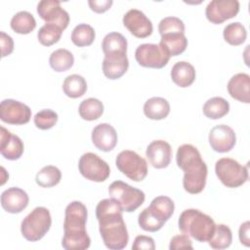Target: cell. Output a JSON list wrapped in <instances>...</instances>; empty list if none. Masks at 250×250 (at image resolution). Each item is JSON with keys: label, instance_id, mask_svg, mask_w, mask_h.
Segmentation results:
<instances>
[{"label": "cell", "instance_id": "cell-37", "mask_svg": "<svg viewBox=\"0 0 250 250\" xmlns=\"http://www.w3.org/2000/svg\"><path fill=\"white\" fill-rule=\"evenodd\" d=\"M58 113L52 109L46 108L38 111L34 116V124L40 130H48L58 122Z\"/></svg>", "mask_w": 250, "mask_h": 250}, {"label": "cell", "instance_id": "cell-44", "mask_svg": "<svg viewBox=\"0 0 250 250\" xmlns=\"http://www.w3.org/2000/svg\"><path fill=\"white\" fill-rule=\"evenodd\" d=\"M249 229H250V223L249 221L244 222L241 224L239 230H238V236L241 244H243L246 247L250 246V235H249Z\"/></svg>", "mask_w": 250, "mask_h": 250}, {"label": "cell", "instance_id": "cell-24", "mask_svg": "<svg viewBox=\"0 0 250 250\" xmlns=\"http://www.w3.org/2000/svg\"><path fill=\"white\" fill-rule=\"evenodd\" d=\"M159 45L170 57H176L186 51L188 47V39L185 33H168L161 35Z\"/></svg>", "mask_w": 250, "mask_h": 250}, {"label": "cell", "instance_id": "cell-30", "mask_svg": "<svg viewBox=\"0 0 250 250\" xmlns=\"http://www.w3.org/2000/svg\"><path fill=\"white\" fill-rule=\"evenodd\" d=\"M78 113L80 117L87 121H93L99 119L104 113L103 103L95 98H89L82 101L78 107Z\"/></svg>", "mask_w": 250, "mask_h": 250}, {"label": "cell", "instance_id": "cell-3", "mask_svg": "<svg viewBox=\"0 0 250 250\" xmlns=\"http://www.w3.org/2000/svg\"><path fill=\"white\" fill-rule=\"evenodd\" d=\"M87 208L80 201L70 202L64 211L62 246L65 250H85L91 245L86 230Z\"/></svg>", "mask_w": 250, "mask_h": 250}, {"label": "cell", "instance_id": "cell-32", "mask_svg": "<svg viewBox=\"0 0 250 250\" xmlns=\"http://www.w3.org/2000/svg\"><path fill=\"white\" fill-rule=\"evenodd\" d=\"M62 179L60 169L53 165L44 166L35 176V182L42 188H52L57 186Z\"/></svg>", "mask_w": 250, "mask_h": 250}, {"label": "cell", "instance_id": "cell-8", "mask_svg": "<svg viewBox=\"0 0 250 250\" xmlns=\"http://www.w3.org/2000/svg\"><path fill=\"white\" fill-rule=\"evenodd\" d=\"M117 169L134 182H142L147 175V163L137 152L129 149L122 150L115 159Z\"/></svg>", "mask_w": 250, "mask_h": 250}, {"label": "cell", "instance_id": "cell-42", "mask_svg": "<svg viewBox=\"0 0 250 250\" xmlns=\"http://www.w3.org/2000/svg\"><path fill=\"white\" fill-rule=\"evenodd\" d=\"M0 42H1V54L2 58L7 57L12 54L14 51V41L13 38L5 33L4 31L0 32Z\"/></svg>", "mask_w": 250, "mask_h": 250}, {"label": "cell", "instance_id": "cell-12", "mask_svg": "<svg viewBox=\"0 0 250 250\" xmlns=\"http://www.w3.org/2000/svg\"><path fill=\"white\" fill-rule=\"evenodd\" d=\"M37 13L46 23L54 24L60 27L62 31L69 23L68 13L61 7L60 1L43 0L37 5Z\"/></svg>", "mask_w": 250, "mask_h": 250}, {"label": "cell", "instance_id": "cell-28", "mask_svg": "<svg viewBox=\"0 0 250 250\" xmlns=\"http://www.w3.org/2000/svg\"><path fill=\"white\" fill-rule=\"evenodd\" d=\"M62 90L63 93L71 99L80 98L87 91V82L83 76L71 74L65 77L62 83Z\"/></svg>", "mask_w": 250, "mask_h": 250}, {"label": "cell", "instance_id": "cell-34", "mask_svg": "<svg viewBox=\"0 0 250 250\" xmlns=\"http://www.w3.org/2000/svg\"><path fill=\"white\" fill-rule=\"evenodd\" d=\"M232 241V233L230 229L224 225L219 224L215 227V231L213 236L208 241L209 245L213 249H226L229 247Z\"/></svg>", "mask_w": 250, "mask_h": 250}, {"label": "cell", "instance_id": "cell-43", "mask_svg": "<svg viewBox=\"0 0 250 250\" xmlns=\"http://www.w3.org/2000/svg\"><path fill=\"white\" fill-rule=\"evenodd\" d=\"M112 0H89L88 4L92 11L98 14L106 12L112 5Z\"/></svg>", "mask_w": 250, "mask_h": 250}, {"label": "cell", "instance_id": "cell-33", "mask_svg": "<svg viewBox=\"0 0 250 250\" xmlns=\"http://www.w3.org/2000/svg\"><path fill=\"white\" fill-rule=\"evenodd\" d=\"M95 37V29L87 23H79L71 32V41L78 47L90 46L94 42Z\"/></svg>", "mask_w": 250, "mask_h": 250}, {"label": "cell", "instance_id": "cell-4", "mask_svg": "<svg viewBox=\"0 0 250 250\" xmlns=\"http://www.w3.org/2000/svg\"><path fill=\"white\" fill-rule=\"evenodd\" d=\"M180 230L199 242H208L213 236L216 224L207 214L197 209H187L178 220Z\"/></svg>", "mask_w": 250, "mask_h": 250}, {"label": "cell", "instance_id": "cell-36", "mask_svg": "<svg viewBox=\"0 0 250 250\" xmlns=\"http://www.w3.org/2000/svg\"><path fill=\"white\" fill-rule=\"evenodd\" d=\"M62 34V30L54 25V24H49L45 23L43 26L39 28V31L37 33V38L38 41L43 45V46H52L55 43H57Z\"/></svg>", "mask_w": 250, "mask_h": 250}, {"label": "cell", "instance_id": "cell-19", "mask_svg": "<svg viewBox=\"0 0 250 250\" xmlns=\"http://www.w3.org/2000/svg\"><path fill=\"white\" fill-rule=\"evenodd\" d=\"M92 142L98 149L110 151L117 144V133L110 124L101 123L92 131Z\"/></svg>", "mask_w": 250, "mask_h": 250}, {"label": "cell", "instance_id": "cell-22", "mask_svg": "<svg viewBox=\"0 0 250 250\" xmlns=\"http://www.w3.org/2000/svg\"><path fill=\"white\" fill-rule=\"evenodd\" d=\"M195 76L196 73L193 65L188 62H178L172 66V81L181 88H187L190 86L194 82Z\"/></svg>", "mask_w": 250, "mask_h": 250}, {"label": "cell", "instance_id": "cell-26", "mask_svg": "<svg viewBox=\"0 0 250 250\" xmlns=\"http://www.w3.org/2000/svg\"><path fill=\"white\" fill-rule=\"evenodd\" d=\"M203 114L210 119H220L229 111V104L222 97H213L205 102L202 107Z\"/></svg>", "mask_w": 250, "mask_h": 250}, {"label": "cell", "instance_id": "cell-15", "mask_svg": "<svg viewBox=\"0 0 250 250\" xmlns=\"http://www.w3.org/2000/svg\"><path fill=\"white\" fill-rule=\"evenodd\" d=\"M208 140L213 150L224 153L231 150L235 146L236 136L231 127L220 124L211 129Z\"/></svg>", "mask_w": 250, "mask_h": 250}, {"label": "cell", "instance_id": "cell-21", "mask_svg": "<svg viewBox=\"0 0 250 250\" xmlns=\"http://www.w3.org/2000/svg\"><path fill=\"white\" fill-rule=\"evenodd\" d=\"M228 92L234 100L249 104L250 103V76L247 73H237L228 82Z\"/></svg>", "mask_w": 250, "mask_h": 250}, {"label": "cell", "instance_id": "cell-7", "mask_svg": "<svg viewBox=\"0 0 250 250\" xmlns=\"http://www.w3.org/2000/svg\"><path fill=\"white\" fill-rule=\"evenodd\" d=\"M215 172L219 180L228 188H238L248 180V169L229 157L220 158L215 164Z\"/></svg>", "mask_w": 250, "mask_h": 250}, {"label": "cell", "instance_id": "cell-17", "mask_svg": "<svg viewBox=\"0 0 250 250\" xmlns=\"http://www.w3.org/2000/svg\"><path fill=\"white\" fill-rule=\"evenodd\" d=\"M28 194L21 188L13 187L5 189L1 194L2 208L11 214H17L23 211L28 205Z\"/></svg>", "mask_w": 250, "mask_h": 250}, {"label": "cell", "instance_id": "cell-27", "mask_svg": "<svg viewBox=\"0 0 250 250\" xmlns=\"http://www.w3.org/2000/svg\"><path fill=\"white\" fill-rule=\"evenodd\" d=\"M127 39L119 32L107 33L102 42V48L104 55L122 53L127 54Z\"/></svg>", "mask_w": 250, "mask_h": 250}, {"label": "cell", "instance_id": "cell-25", "mask_svg": "<svg viewBox=\"0 0 250 250\" xmlns=\"http://www.w3.org/2000/svg\"><path fill=\"white\" fill-rule=\"evenodd\" d=\"M147 209L157 220L166 223L174 213L175 204L170 197L160 195L152 199Z\"/></svg>", "mask_w": 250, "mask_h": 250}, {"label": "cell", "instance_id": "cell-11", "mask_svg": "<svg viewBox=\"0 0 250 250\" xmlns=\"http://www.w3.org/2000/svg\"><path fill=\"white\" fill-rule=\"evenodd\" d=\"M31 109L28 105L13 99H6L0 104V119L11 125H23L29 122Z\"/></svg>", "mask_w": 250, "mask_h": 250}, {"label": "cell", "instance_id": "cell-6", "mask_svg": "<svg viewBox=\"0 0 250 250\" xmlns=\"http://www.w3.org/2000/svg\"><path fill=\"white\" fill-rule=\"evenodd\" d=\"M110 198L116 200L123 211L134 212L146 199L145 192L122 181H114L108 187Z\"/></svg>", "mask_w": 250, "mask_h": 250}, {"label": "cell", "instance_id": "cell-23", "mask_svg": "<svg viewBox=\"0 0 250 250\" xmlns=\"http://www.w3.org/2000/svg\"><path fill=\"white\" fill-rule=\"evenodd\" d=\"M145 115L152 120H161L170 113L169 102L161 97H152L144 104Z\"/></svg>", "mask_w": 250, "mask_h": 250}, {"label": "cell", "instance_id": "cell-10", "mask_svg": "<svg viewBox=\"0 0 250 250\" xmlns=\"http://www.w3.org/2000/svg\"><path fill=\"white\" fill-rule=\"evenodd\" d=\"M135 58L141 66L149 68H162L170 60L169 54L159 44L153 43H145L138 46Z\"/></svg>", "mask_w": 250, "mask_h": 250}, {"label": "cell", "instance_id": "cell-1", "mask_svg": "<svg viewBox=\"0 0 250 250\" xmlns=\"http://www.w3.org/2000/svg\"><path fill=\"white\" fill-rule=\"evenodd\" d=\"M122 212L118 202L112 198L101 200L96 207L101 236L105 247L111 250L123 249L129 241Z\"/></svg>", "mask_w": 250, "mask_h": 250}, {"label": "cell", "instance_id": "cell-39", "mask_svg": "<svg viewBox=\"0 0 250 250\" xmlns=\"http://www.w3.org/2000/svg\"><path fill=\"white\" fill-rule=\"evenodd\" d=\"M138 223L141 229H143L146 231L155 232L162 229L165 223L157 220L146 208H145L140 214L138 218Z\"/></svg>", "mask_w": 250, "mask_h": 250}, {"label": "cell", "instance_id": "cell-18", "mask_svg": "<svg viewBox=\"0 0 250 250\" xmlns=\"http://www.w3.org/2000/svg\"><path fill=\"white\" fill-rule=\"evenodd\" d=\"M0 132V152L8 160H17L23 153L24 146L22 141L17 136L11 134L5 127L1 126Z\"/></svg>", "mask_w": 250, "mask_h": 250}, {"label": "cell", "instance_id": "cell-41", "mask_svg": "<svg viewBox=\"0 0 250 250\" xmlns=\"http://www.w3.org/2000/svg\"><path fill=\"white\" fill-rule=\"evenodd\" d=\"M132 249H134V250H142V249L154 250L155 249L154 240L150 236L138 235L134 239V243L132 245Z\"/></svg>", "mask_w": 250, "mask_h": 250}, {"label": "cell", "instance_id": "cell-40", "mask_svg": "<svg viewBox=\"0 0 250 250\" xmlns=\"http://www.w3.org/2000/svg\"><path fill=\"white\" fill-rule=\"evenodd\" d=\"M170 250H178V249H193L192 242L188 235L187 234H179L172 237L169 245Z\"/></svg>", "mask_w": 250, "mask_h": 250}, {"label": "cell", "instance_id": "cell-31", "mask_svg": "<svg viewBox=\"0 0 250 250\" xmlns=\"http://www.w3.org/2000/svg\"><path fill=\"white\" fill-rule=\"evenodd\" d=\"M49 63L52 69L57 72L68 70L74 63V57L67 49H58L54 51L49 58Z\"/></svg>", "mask_w": 250, "mask_h": 250}, {"label": "cell", "instance_id": "cell-14", "mask_svg": "<svg viewBox=\"0 0 250 250\" xmlns=\"http://www.w3.org/2000/svg\"><path fill=\"white\" fill-rule=\"evenodd\" d=\"M123 24L137 38L148 37L153 30L150 20L138 9H131L124 15Z\"/></svg>", "mask_w": 250, "mask_h": 250}, {"label": "cell", "instance_id": "cell-29", "mask_svg": "<svg viewBox=\"0 0 250 250\" xmlns=\"http://www.w3.org/2000/svg\"><path fill=\"white\" fill-rule=\"evenodd\" d=\"M10 24L15 32L19 34H28L36 27V21L29 12L21 11L13 16Z\"/></svg>", "mask_w": 250, "mask_h": 250}, {"label": "cell", "instance_id": "cell-45", "mask_svg": "<svg viewBox=\"0 0 250 250\" xmlns=\"http://www.w3.org/2000/svg\"><path fill=\"white\" fill-rule=\"evenodd\" d=\"M1 170H2V182H1V185H4V183L6 182V180H8V178H4V174L6 172L4 167H1ZM7 177H9V175H7Z\"/></svg>", "mask_w": 250, "mask_h": 250}, {"label": "cell", "instance_id": "cell-13", "mask_svg": "<svg viewBox=\"0 0 250 250\" xmlns=\"http://www.w3.org/2000/svg\"><path fill=\"white\" fill-rule=\"evenodd\" d=\"M239 12L237 0H212L205 9V15L209 21L220 24L235 17Z\"/></svg>", "mask_w": 250, "mask_h": 250}, {"label": "cell", "instance_id": "cell-5", "mask_svg": "<svg viewBox=\"0 0 250 250\" xmlns=\"http://www.w3.org/2000/svg\"><path fill=\"white\" fill-rule=\"evenodd\" d=\"M52 225L50 211L38 206L34 208L21 222V231L22 236L31 242L38 241L49 231Z\"/></svg>", "mask_w": 250, "mask_h": 250}, {"label": "cell", "instance_id": "cell-16", "mask_svg": "<svg viewBox=\"0 0 250 250\" xmlns=\"http://www.w3.org/2000/svg\"><path fill=\"white\" fill-rule=\"evenodd\" d=\"M146 155L154 168H166L171 162L172 147L166 141H152L146 147Z\"/></svg>", "mask_w": 250, "mask_h": 250}, {"label": "cell", "instance_id": "cell-35", "mask_svg": "<svg viewBox=\"0 0 250 250\" xmlns=\"http://www.w3.org/2000/svg\"><path fill=\"white\" fill-rule=\"evenodd\" d=\"M223 36L226 42L232 46H238L246 40L247 32L244 25L238 21L229 23L225 26Z\"/></svg>", "mask_w": 250, "mask_h": 250}, {"label": "cell", "instance_id": "cell-2", "mask_svg": "<svg viewBox=\"0 0 250 250\" xmlns=\"http://www.w3.org/2000/svg\"><path fill=\"white\" fill-rule=\"evenodd\" d=\"M176 161L184 171L183 187L190 194L200 193L206 185L208 169L199 150L192 145L185 144L178 147Z\"/></svg>", "mask_w": 250, "mask_h": 250}, {"label": "cell", "instance_id": "cell-20", "mask_svg": "<svg viewBox=\"0 0 250 250\" xmlns=\"http://www.w3.org/2000/svg\"><path fill=\"white\" fill-rule=\"evenodd\" d=\"M129 67L127 54L115 53L104 55L103 61V72L108 79L115 80L123 76Z\"/></svg>", "mask_w": 250, "mask_h": 250}, {"label": "cell", "instance_id": "cell-9", "mask_svg": "<svg viewBox=\"0 0 250 250\" xmlns=\"http://www.w3.org/2000/svg\"><path fill=\"white\" fill-rule=\"evenodd\" d=\"M78 169L85 179L97 183L104 182L110 174L108 164L93 152H86L80 157Z\"/></svg>", "mask_w": 250, "mask_h": 250}, {"label": "cell", "instance_id": "cell-38", "mask_svg": "<svg viewBox=\"0 0 250 250\" xmlns=\"http://www.w3.org/2000/svg\"><path fill=\"white\" fill-rule=\"evenodd\" d=\"M158 31L160 36L168 33H185V23L180 18L166 17L160 21Z\"/></svg>", "mask_w": 250, "mask_h": 250}]
</instances>
